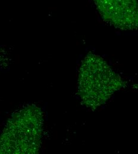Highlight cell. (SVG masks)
<instances>
[{
    "label": "cell",
    "mask_w": 138,
    "mask_h": 154,
    "mask_svg": "<svg viewBox=\"0 0 138 154\" xmlns=\"http://www.w3.org/2000/svg\"><path fill=\"white\" fill-rule=\"evenodd\" d=\"M43 117L40 107L29 105L14 112L0 135V154H35L41 146Z\"/></svg>",
    "instance_id": "obj_1"
},
{
    "label": "cell",
    "mask_w": 138,
    "mask_h": 154,
    "mask_svg": "<svg viewBox=\"0 0 138 154\" xmlns=\"http://www.w3.org/2000/svg\"><path fill=\"white\" fill-rule=\"evenodd\" d=\"M101 15L108 23L122 30L138 27L137 0H94Z\"/></svg>",
    "instance_id": "obj_3"
},
{
    "label": "cell",
    "mask_w": 138,
    "mask_h": 154,
    "mask_svg": "<svg viewBox=\"0 0 138 154\" xmlns=\"http://www.w3.org/2000/svg\"><path fill=\"white\" fill-rule=\"evenodd\" d=\"M122 86L121 78L102 58L90 53L84 59L79 70L78 94L85 106L96 109Z\"/></svg>",
    "instance_id": "obj_2"
}]
</instances>
